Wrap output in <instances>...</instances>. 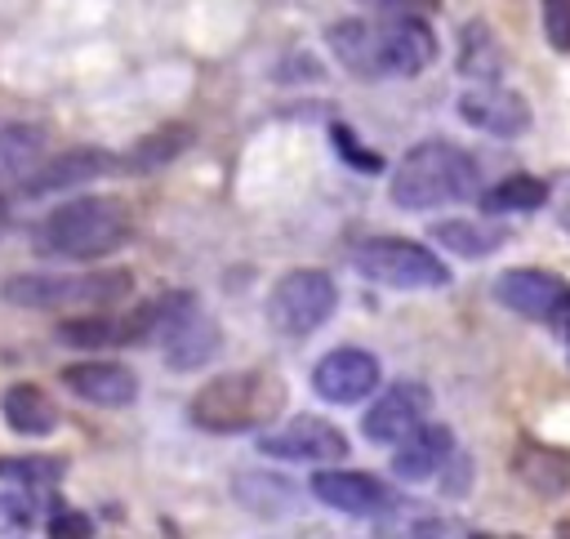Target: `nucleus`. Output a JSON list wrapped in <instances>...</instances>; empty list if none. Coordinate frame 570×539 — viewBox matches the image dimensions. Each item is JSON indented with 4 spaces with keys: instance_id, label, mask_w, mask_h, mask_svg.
Here are the masks:
<instances>
[{
    "instance_id": "9b49d317",
    "label": "nucleus",
    "mask_w": 570,
    "mask_h": 539,
    "mask_svg": "<svg viewBox=\"0 0 570 539\" xmlns=\"http://www.w3.org/2000/svg\"><path fill=\"white\" fill-rule=\"evenodd\" d=\"M379 388V361L365 347H334L312 365V392L330 405H356Z\"/></svg>"
},
{
    "instance_id": "a878e982",
    "label": "nucleus",
    "mask_w": 570,
    "mask_h": 539,
    "mask_svg": "<svg viewBox=\"0 0 570 539\" xmlns=\"http://www.w3.org/2000/svg\"><path fill=\"white\" fill-rule=\"evenodd\" d=\"M40 151H45V129L40 125H22V120L0 125V183H13L27 169H36Z\"/></svg>"
},
{
    "instance_id": "5701e85b",
    "label": "nucleus",
    "mask_w": 570,
    "mask_h": 539,
    "mask_svg": "<svg viewBox=\"0 0 570 539\" xmlns=\"http://www.w3.org/2000/svg\"><path fill=\"white\" fill-rule=\"evenodd\" d=\"M428 236H432L436 245H445L450 254H459V258H485V254H494V249L508 241L503 227L476 223V218H441V223H432Z\"/></svg>"
},
{
    "instance_id": "cd10ccee",
    "label": "nucleus",
    "mask_w": 570,
    "mask_h": 539,
    "mask_svg": "<svg viewBox=\"0 0 570 539\" xmlns=\"http://www.w3.org/2000/svg\"><path fill=\"white\" fill-rule=\"evenodd\" d=\"M330 138H334L338 156H343L347 165H356L361 174H379V169H383V156H379V151H365V147L352 138V129H347V125H334V129H330Z\"/></svg>"
},
{
    "instance_id": "9d476101",
    "label": "nucleus",
    "mask_w": 570,
    "mask_h": 539,
    "mask_svg": "<svg viewBox=\"0 0 570 539\" xmlns=\"http://www.w3.org/2000/svg\"><path fill=\"white\" fill-rule=\"evenodd\" d=\"M459 116L481 129V134H494V138H521L530 134L534 125V111L530 102L517 94V89H503L499 80H485V85H472L459 94Z\"/></svg>"
},
{
    "instance_id": "bb28decb",
    "label": "nucleus",
    "mask_w": 570,
    "mask_h": 539,
    "mask_svg": "<svg viewBox=\"0 0 570 539\" xmlns=\"http://www.w3.org/2000/svg\"><path fill=\"white\" fill-rule=\"evenodd\" d=\"M67 477V463L62 459H49V454H18V459H0V481H13L22 490H49Z\"/></svg>"
},
{
    "instance_id": "7c9ffc66",
    "label": "nucleus",
    "mask_w": 570,
    "mask_h": 539,
    "mask_svg": "<svg viewBox=\"0 0 570 539\" xmlns=\"http://www.w3.org/2000/svg\"><path fill=\"white\" fill-rule=\"evenodd\" d=\"M374 13H423V9H436V0H356Z\"/></svg>"
},
{
    "instance_id": "ddd939ff",
    "label": "nucleus",
    "mask_w": 570,
    "mask_h": 539,
    "mask_svg": "<svg viewBox=\"0 0 570 539\" xmlns=\"http://www.w3.org/2000/svg\"><path fill=\"white\" fill-rule=\"evenodd\" d=\"M116 169V156L102 151V147H71V151H58L53 160L27 169L18 178V196H53V192H71L80 183H94L102 174Z\"/></svg>"
},
{
    "instance_id": "aec40b11",
    "label": "nucleus",
    "mask_w": 570,
    "mask_h": 539,
    "mask_svg": "<svg viewBox=\"0 0 570 539\" xmlns=\"http://www.w3.org/2000/svg\"><path fill=\"white\" fill-rule=\"evenodd\" d=\"M512 472L543 499H557L570 490V459L561 450H548V445H517V459H512Z\"/></svg>"
},
{
    "instance_id": "f03ea898",
    "label": "nucleus",
    "mask_w": 570,
    "mask_h": 539,
    "mask_svg": "<svg viewBox=\"0 0 570 539\" xmlns=\"http://www.w3.org/2000/svg\"><path fill=\"white\" fill-rule=\"evenodd\" d=\"M476 187H481V169H476L472 151H463L454 143H441V138H428V143L410 147L396 160L387 196H392L396 209L419 214V209L468 200V196H476Z\"/></svg>"
},
{
    "instance_id": "412c9836",
    "label": "nucleus",
    "mask_w": 570,
    "mask_h": 539,
    "mask_svg": "<svg viewBox=\"0 0 570 539\" xmlns=\"http://www.w3.org/2000/svg\"><path fill=\"white\" fill-rule=\"evenodd\" d=\"M187 143H191L187 125H160V129L142 134V143H134L125 156H116V169L120 174H156L169 160H178L187 151Z\"/></svg>"
},
{
    "instance_id": "39448f33",
    "label": "nucleus",
    "mask_w": 570,
    "mask_h": 539,
    "mask_svg": "<svg viewBox=\"0 0 570 539\" xmlns=\"http://www.w3.org/2000/svg\"><path fill=\"white\" fill-rule=\"evenodd\" d=\"M151 339L165 347L169 370H200L205 361H214L223 330L209 312H200L191 290H178V294L156 298V334Z\"/></svg>"
},
{
    "instance_id": "1a4fd4ad",
    "label": "nucleus",
    "mask_w": 570,
    "mask_h": 539,
    "mask_svg": "<svg viewBox=\"0 0 570 539\" xmlns=\"http://www.w3.org/2000/svg\"><path fill=\"white\" fill-rule=\"evenodd\" d=\"M258 454L289 459V463H330L347 454V437L316 414H294L281 428L258 437Z\"/></svg>"
},
{
    "instance_id": "b1692460",
    "label": "nucleus",
    "mask_w": 570,
    "mask_h": 539,
    "mask_svg": "<svg viewBox=\"0 0 570 539\" xmlns=\"http://www.w3.org/2000/svg\"><path fill=\"white\" fill-rule=\"evenodd\" d=\"M548 196H552V187L543 178L512 174V178H503V183H494V187L481 192V209L485 214H534V209L548 205Z\"/></svg>"
},
{
    "instance_id": "c756f323",
    "label": "nucleus",
    "mask_w": 570,
    "mask_h": 539,
    "mask_svg": "<svg viewBox=\"0 0 570 539\" xmlns=\"http://www.w3.org/2000/svg\"><path fill=\"white\" fill-rule=\"evenodd\" d=\"M49 535H53V539H62V535H94V521H89L85 512H58V517L49 521Z\"/></svg>"
},
{
    "instance_id": "dca6fc26",
    "label": "nucleus",
    "mask_w": 570,
    "mask_h": 539,
    "mask_svg": "<svg viewBox=\"0 0 570 539\" xmlns=\"http://www.w3.org/2000/svg\"><path fill=\"white\" fill-rule=\"evenodd\" d=\"M312 494L325 508H338L347 517H379V512H387L396 503L392 490L379 477H370V472H338V468L316 472L312 477Z\"/></svg>"
},
{
    "instance_id": "4468645a",
    "label": "nucleus",
    "mask_w": 570,
    "mask_h": 539,
    "mask_svg": "<svg viewBox=\"0 0 570 539\" xmlns=\"http://www.w3.org/2000/svg\"><path fill=\"white\" fill-rule=\"evenodd\" d=\"M62 383L89 401V405H102V410H125L138 401V374L125 365V361H71L62 365Z\"/></svg>"
},
{
    "instance_id": "72a5a7b5",
    "label": "nucleus",
    "mask_w": 570,
    "mask_h": 539,
    "mask_svg": "<svg viewBox=\"0 0 570 539\" xmlns=\"http://www.w3.org/2000/svg\"><path fill=\"white\" fill-rule=\"evenodd\" d=\"M552 325H557V330H561V334L570 339V298H566V307H561V312L552 316Z\"/></svg>"
},
{
    "instance_id": "473e14b6",
    "label": "nucleus",
    "mask_w": 570,
    "mask_h": 539,
    "mask_svg": "<svg viewBox=\"0 0 570 539\" xmlns=\"http://www.w3.org/2000/svg\"><path fill=\"white\" fill-rule=\"evenodd\" d=\"M552 209H557L561 227L570 232V174H561V178H557V187H552Z\"/></svg>"
},
{
    "instance_id": "a211bd4d",
    "label": "nucleus",
    "mask_w": 570,
    "mask_h": 539,
    "mask_svg": "<svg viewBox=\"0 0 570 539\" xmlns=\"http://www.w3.org/2000/svg\"><path fill=\"white\" fill-rule=\"evenodd\" d=\"M334 58L361 76V80H383V36H379V22H365V18H343L325 31Z\"/></svg>"
},
{
    "instance_id": "f704fd0d",
    "label": "nucleus",
    "mask_w": 570,
    "mask_h": 539,
    "mask_svg": "<svg viewBox=\"0 0 570 539\" xmlns=\"http://www.w3.org/2000/svg\"><path fill=\"white\" fill-rule=\"evenodd\" d=\"M4 227H9V200L0 196V232H4Z\"/></svg>"
},
{
    "instance_id": "2eb2a0df",
    "label": "nucleus",
    "mask_w": 570,
    "mask_h": 539,
    "mask_svg": "<svg viewBox=\"0 0 570 539\" xmlns=\"http://www.w3.org/2000/svg\"><path fill=\"white\" fill-rule=\"evenodd\" d=\"M379 36L387 76H419L436 62V36L419 13H387V22H379Z\"/></svg>"
},
{
    "instance_id": "20e7f679",
    "label": "nucleus",
    "mask_w": 570,
    "mask_h": 539,
    "mask_svg": "<svg viewBox=\"0 0 570 539\" xmlns=\"http://www.w3.org/2000/svg\"><path fill=\"white\" fill-rule=\"evenodd\" d=\"M134 281L125 267L111 272H85V276H45V272H18L0 285V298L13 307H49V312H98L129 298Z\"/></svg>"
},
{
    "instance_id": "423d86ee",
    "label": "nucleus",
    "mask_w": 570,
    "mask_h": 539,
    "mask_svg": "<svg viewBox=\"0 0 570 539\" xmlns=\"http://www.w3.org/2000/svg\"><path fill=\"white\" fill-rule=\"evenodd\" d=\"M352 267L374 281V285H387V290H441L450 281L445 263L419 245V241H401V236H374V241H361L352 249Z\"/></svg>"
},
{
    "instance_id": "f257e3e1",
    "label": "nucleus",
    "mask_w": 570,
    "mask_h": 539,
    "mask_svg": "<svg viewBox=\"0 0 570 539\" xmlns=\"http://www.w3.org/2000/svg\"><path fill=\"white\" fill-rule=\"evenodd\" d=\"M134 232L129 205L116 196H71L67 205H53L36 227V249L49 258L89 263L111 249H120Z\"/></svg>"
},
{
    "instance_id": "c85d7f7f",
    "label": "nucleus",
    "mask_w": 570,
    "mask_h": 539,
    "mask_svg": "<svg viewBox=\"0 0 570 539\" xmlns=\"http://www.w3.org/2000/svg\"><path fill=\"white\" fill-rule=\"evenodd\" d=\"M543 4V36L552 49L570 53V0H539Z\"/></svg>"
},
{
    "instance_id": "6ab92c4d",
    "label": "nucleus",
    "mask_w": 570,
    "mask_h": 539,
    "mask_svg": "<svg viewBox=\"0 0 570 539\" xmlns=\"http://www.w3.org/2000/svg\"><path fill=\"white\" fill-rule=\"evenodd\" d=\"M0 414H4V423H9L18 437H49V432H58V423H62L53 396H49L45 388H36V383H9V388L0 392Z\"/></svg>"
},
{
    "instance_id": "f3484780",
    "label": "nucleus",
    "mask_w": 570,
    "mask_h": 539,
    "mask_svg": "<svg viewBox=\"0 0 570 539\" xmlns=\"http://www.w3.org/2000/svg\"><path fill=\"white\" fill-rule=\"evenodd\" d=\"M454 454V432L445 423H419L405 441H396V454H392V477L396 481H428L436 477Z\"/></svg>"
},
{
    "instance_id": "393cba45",
    "label": "nucleus",
    "mask_w": 570,
    "mask_h": 539,
    "mask_svg": "<svg viewBox=\"0 0 570 539\" xmlns=\"http://www.w3.org/2000/svg\"><path fill=\"white\" fill-rule=\"evenodd\" d=\"M236 499L258 512V517H285L298 508V494H294V481L285 477H267V472H240L236 477Z\"/></svg>"
},
{
    "instance_id": "7ed1b4c3",
    "label": "nucleus",
    "mask_w": 570,
    "mask_h": 539,
    "mask_svg": "<svg viewBox=\"0 0 570 539\" xmlns=\"http://www.w3.org/2000/svg\"><path fill=\"white\" fill-rule=\"evenodd\" d=\"M285 410V383L267 370H227L218 379H209L191 405H187V419L200 428V432H218V437H232V432H249V428H263L267 419H276Z\"/></svg>"
},
{
    "instance_id": "6e6552de",
    "label": "nucleus",
    "mask_w": 570,
    "mask_h": 539,
    "mask_svg": "<svg viewBox=\"0 0 570 539\" xmlns=\"http://www.w3.org/2000/svg\"><path fill=\"white\" fill-rule=\"evenodd\" d=\"M428 414H432V392L423 383H414V379H401V383H392V388L379 392V401L361 419V432L374 445H396L419 423H428Z\"/></svg>"
},
{
    "instance_id": "0eeeda50",
    "label": "nucleus",
    "mask_w": 570,
    "mask_h": 539,
    "mask_svg": "<svg viewBox=\"0 0 570 539\" xmlns=\"http://www.w3.org/2000/svg\"><path fill=\"white\" fill-rule=\"evenodd\" d=\"M334 307H338V285L321 267H294L267 294V321L276 334H289V339L321 330L334 316Z\"/></svg>"
},
{
    "instance_id": "4be33fe9",
    "label": "nucleus",
    "mask_w": 570,
    "mask_h": 539,
    "mask_svg": "<svg viewBox=\"0 0 570 539\" xmlns=\"http://www.w3.org/2000/svg\"><path fill=\"white\" fill-rule=\"evenodd\" d=\"M503 62H508V53H503V45L494 40L490 22L472 18V22L463 27V36H459V71H463L468 80L485 85V80H499V76H503Z\"/></svg>"
},
{
    "instance_id": "2f4dec72",
    "label": "nucleus",
    "mask_w": 570,
    "mask_h": 539,
    "mask_svg": "<svg viewBox=\"0 0 570 539\" xmlns=\"http://www.w3.org/2000/svg\"><path fill=\"white\" fill-rule=\"evenodd\" d=\"M441 486H445V494H463V490H468V454L454 450V472H450V463H445V468H441Z\"/></svg>"
},
{
    "instance_id": "f8f14e48",
    "label": "nucleus",
    "mask_w": 570,
    "mask_h": 539,
    "mask_svg": "<svg viewBox=\"0 0 570 539\" xmlns=\"http://www.w3.org/2000/svg\"><path fill=\"white\" fill-rule=\"evenodd\" d=\"M494 298L508 312L525 316V321H548L552 325V316L570 298V285L557 272H543V267H512V272H503L494 281Z\"/></svg>"
}]
</instances>
